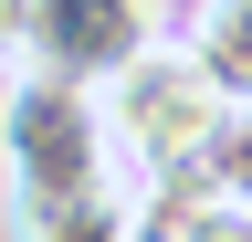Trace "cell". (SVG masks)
I'll use <instances>...</instances> for the list:
<instances>
[{"mask_svg": "<svg viewBox=\"0 0 252 242\" xmlns=\"http://www.w3.org/2000/svg\"><path fill=\"white\" fill-rule=\"evenodd\" d=\"M116 179H137V169L116 158L105 84L53 74V64L0 74V210H53L84 190H116Z\"/></svg>", "mask_w": 252, "mask_h": 242, "instance_id": "cell-1", "label": "cell"}, {"mask_svg": "<svg viewBox=\"0 0 252 242\" xmlns=\"http://www.w3.org/2000/svg\"><path fill=\"white\" fill-rule=\"evenodd\" d=\"M220 84H210V64L189 53L179 32L168 42H147L137 64H126L116 84H105V127H116V158L137 169V179H158V169H189L210 147V127H220Z\"/></svg>", "mask_w": 252, "mask_h": 242, "instance_id": "cell-2", "label": "cell"}, {"mask_svg": "<svg viewBox=\"0 0 252 242\" xmlns=\"http://www.w3.org/2000/svg\"><path fill=\"white\" fill-rule=\"evenodd\" d=\"M168 32H179L168 0H32V11H21V64L116 84L147 42H168Z\"/></svg>", "mask_w": 252, "mask_h": 242, "instance_id": "cell-3", "label": "cell"}, {"mask_svg": "<svg viewBox=\"0 0 252 242\" xmlns=\"http://www.w3.org/2000/svg\"><path fill=\"white\" fill-rule=\"evenodd\" d=\"M11 242H137V179L116 190H84V200H53V210H0Z\"/></svg>", "mask_w": 252, "mask_h": 242, "instance_id": "cell-4", "label": "cell"}, {"mask_svg": "<svg viewBox=\"0 0 252 242\" xmlns=\"http://www.w3.org/2000/svg\"><path fill=\"white\" fill-rule=\"evenodd\" d=\"M179 42L210 64V84H220V95H252V0H200Z\"/></svg>", "mask_w": 252, "mask_h": 242, "instance_id": "cell-5", "label": "cell"}, {"mask_svg": "<svg viewBox=\"0 0 252 242\" xmlns=\"http://www.w3.org/2000/svg\"><path fill=\"white\" fill-rule=\"evenodd\" d=\"M200 179H210L231 210H252V95L220 105V127H210V147H200Z\"/></svg>", "mask_w": 252, "mask_h": 242, "instance_id": "cell-6", "label": "cell"}, {"mask_svg": "<svg viewBox=\"0 0 252 242\" xmlns=\"http://www.w3.org/2000/svg\"><path fill=\"white\" fill-rule=\"evenodd\" d=\"M21 11L32 0H0V64H21Z\"/></svg>", "mask_w": 252, "mask_h": 242, "instance_id": "cell-7", "label": "cell"}, {"mask_svg": "<svg viewBox=\"0 0 252 242\" xmlns=\"http://www.w3.org/2000/svg\"><path fill=\"white\" fill-rule=\"evenodd\" d=\"M200 242H252V210H220V221H210Z\"/></svg>", "mask_w": 252, "mask_h": 242, "instance_id": "cell-8", "label": "cell"}]
</instances>
